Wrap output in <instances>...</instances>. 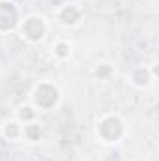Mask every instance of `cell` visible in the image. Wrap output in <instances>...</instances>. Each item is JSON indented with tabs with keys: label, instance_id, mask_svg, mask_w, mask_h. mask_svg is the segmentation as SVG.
<instances>
[{
	"label": "cell",
	"instance_id": "cell-1",
	"mask_svg": "<svg viewBox=\"0 0 159 161\" xmlns=\"http://www.w3.org/2000/svg\"><path fill=\"white\" fill-rule=\"evenodd\" d=\"M125 135V122L118 114H103L96 122V137L103 144H116Z\"/></svg>",
	"mask_w": 159,
	"mask_h": 161
},
{
	"label": "cell",
	"instance_id": "cell-2",
	"mask_svg": "<svg viewBox=\"0 0 159 161\" xmlns=\"http://www.w3.org/2000/svg\"><path fill=\"white\" fill-rule=\"evenodd\" d=\"M30 99H32V107L36 111H52L60 101V90L54 82L41 80L34 86Z\"/></svg>",
	"mask_w": 159,
	"mask_h": 161
},
{
	"label": "cell",
	"instance_id": "cell-3",
	"mask_svg": "<svg viewBox=\"0 0 159 161\" xmlns=\"http://www.w3.org/2000/svg\"><path fill=\"white\" fill-rule=\"evenodd\" d=\"M47 32H49V26L41 15H28L25 21H21V36L28 43L36 45V43L43 41Z\"/></svg>",
	"mask_w": 159,
	"mask_h": 161
},
{
	"label": "cell",
	"instance_id": "cell-4",
	"mask_svg": "<svg viewBox=\"0 0 159 161\" xmlns=\"http://www.w3.org/2000/svg\"><path fill=\"white\" fill-rule=\"evenodd\" d=\"M21 25L19 8L11 0H0V34L11 32Z\"/></svg>",
	"mask_w": 159,
	"mask_h": 161
},
{
	"label": "cell",
	"instance_id": "cell-5",
	"mask_svg": "<svg viewBox=\"0 0 159 161\" xmlns=\"http://www.w3.org/2000/svg\"><path fill=\"white\" fill-rule=\"evenodd\" d=\"M154 79H156V69H150L148 66H135L129 71V82L139 90L150 88L154 84Z\"/></svg>",
	"mask_w": 159,
	"mask_h": 161
},
{
	"label": "cell",
	"instance_id": "cell-6",
	"mask_svg": "<svg viewBox=\"0 0 159 161\" xmlns=\"http://www.w3.org/2000/svg\"><path fill=\"white\" fill-rule=\"evenodd\" d=\"M56 19L64 26H77V25H80V21H82V9H80L77 4H64L56 11Z\"/></svg>",
	"mask_w": 159,
	"mask_h": 161
},
{
	"label": "cell",
	"instance_id": "cell-7",
	"mask_svg": "<svg viewBox=\"0 0 159 161\" xmlns=\"http://www.w3.org/2000/svg\"><path fill=\"white\" fill-rule=\"evenodd\" d=\"M2 137L9 142H17L23 139V124L19 120H8L2 125Z\"/></svg>",
	"mask_w": 159,
	"mask_h": 161
},
{
	"label": "cell",
	"instance_id": "cell-8",
	"mask_svg": "<svg viewBox=\"0 0 159 161\" xmlns=\"http://www.w3.org/2000/svg\"><path fill=\"white\" fill-rule=\"evenodd\" d=\"M43 135V127L38 120H32L28 124H23V139L28 142H38Z\"/></svg>",
	"mask_w": 159,
	"mask_h": 161
},
{
	"label": "cell",
	"instance_id": "cell-9",
	"mask_svg": "<svg viewBox=\"0 0 159 161\" xmlns=\"http://www.w3.org/2000/svg\"><path fill=\"white\" fill-rule=\"evenodd\" d=\"M38 118V111L32 105H21L15 111V120H19L21 124H28V122Z\"/></svg>",
	"mask_w": 159,
	"mask_h": 161
},
{
	"label": "cell",
	"instance_id": "cell-10",
	"mask_svg": "<svg viewBox=\"0 0 159 161\" xmlns=\"http://www.w3.org/2000/svg\"><path fill=\"white\" fill-rule=\"evenodd\" d=\"M52 54L58 60H68L71 56V43L66 40H58L52 45Z\"/></svg>",
	"mask_w": 159,
	"mask_h": 161
},
{
	"label": "cell",
	"instance_id": "cell-11",
	"mask_svg": "<svg viewBox=\"0 0 159 161\" xmlns=\"http://www.w3.org/2000/svg\"><path fill=\"white\" fill-rule=\"evenodd\" d=\"M94 75H96L99 80H109L112 75H114V69H112L111 64H99V66L96 68Z\"/></svg>",
	"mask_w": 159,
	"mask_h": 161
}]
</instances>
